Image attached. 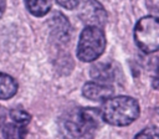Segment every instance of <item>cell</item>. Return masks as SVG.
<instances>
[{
    "label": "cell",
    "mask_w": 159,
    "mask_h": 139,
    "mask_svg": "<svg viewBox=\"0 0 159 139\" xmlns=\"http://www.w3.org/2000/svg\"><path fill=\"white\" fill-rule=\"evenodd\" d=\"M91 77L93 81L103 82V83H111L114 79V68L111 63L99 62L94 63L91 67Z\"/></svg>",
    "instance_id": "52a82bcc"
},
{
    "label": "cell",
    "mask_w": 159,
    "mask_h": 139,
    "mask_svg": "<svg viewBox=\"0 0 159 139\" xmlns=\"http://www.w3.org/2000/svg\"><path fill=\"white\" fill-rule=\"evenodd\" d=\"M27 10L37 17L45 16L51 9V0H25Z\"/></svg>",
    "instance_id": "8fae6325"
},
{
    "label": "cell",
    "mask_w": 159,
    "mask_h": 139,
    "mask_svg": "<svg viewBox=\"0 0 159 139\" xmlns=\"http://www.w3.org/2000/svg\"><path fill=\"white\" fill-rule=\"evenodd\" d=\"M78 16L87 26L103 27L107 21V12L104 7L96 0H80Z\"/></svg>",
    "instance_id": "5b68a950"
},
{
    "label": "cell",
    "mask_w": 159,
    "mask_h": 139,
    "mask_svg": "<svg viewBox=\"0 0 159 139\" xmlns=\"http://www.w3.org/2000/svg\"><path fill=\"white\" fill-rule=\"evenodd\" d=\"M1 134L4 139H25L26 125L17 124L15 122L7 123L1 128Z\"/></svg>",
    "instance_id": "30bf717a"
},
{
    "label": "cell",
    "mask_w": 159,
    "mask_h": 139,
    "mask_svg": "<svg viewBox=\"0 0 159 139\" xmlns=\"http://www.w3.org/2000/svg\"><path fill=\"white\" fill-rule=\"evenodd\" d=\"M140 113V108L138 102L128 96H118L111 97L104 101L101 114L102 119L112 125L124 127L133 123Z\"/></svg>",
    "instance_id": "7a4b0ae2"
},
{
    "label": "cell",
    "mask_w": 159,
    "mask_h": 139,
    "mask_svg": "<svg viewBox=\"0 0 159 139\" xmlns=\"http://www.w3.org/2000/svg\"><path fill=\"white\" fill-rule=\"evenodd\" d=\"M5 7H6V1L5 0H0V17L4 15Z\"/></svg>",
    "instance_id": "2e32d148"
},
{
    "label": "cell",
    "mask_w": 159,
    "mask_h": 139,
    "mask_svg": "<svg viewBox=\"0 0 159 139\" xmlns=\"http://www.w3.org/2000/svg\"><path fill=\"white\" fill-rule=\"evenodd\" d=\"M17 92V82L6 73H0V99H9Z\"/></svg>",
    "instance_id": "9c48e42d"
},
{
    "label": "cell",
    "mask_w": 159,
    "mask_h": 139,
    "mask_svg": "<svg viewBox=\"0 0 159 139\" xmlns=\"http://www.w3.org/2000/svg\"><path fill=\"white\" fill-rule=\"evenodd\" d=\"M10 118L12 119V122L17 123V124H22V125H27L30 123L31 115L21 108H14L10 110Z\"/></svg>",
    "instance_id": "7c38bea8"
},
{
    "label": "cell",
    "mask_w": 159,
    "mask_h": 139,
    "mask_svg": "<svg viewBox=\"0 0 159 139\" xmlns=\"http://www.w3.org/2000/svg\"><path fill=\"white\" fill-rule=\"evenodd\" d=\"M50 24H51V29H52V32L53 35L58 38V40H67L68 38V35H70V24L67 21V19L60 14V12H56L53 14V16L50 19Z\"/></svg>",
    "instance_id": "ba28073f"
},
{
    "label": "cell",
    "mask_w": 159,
    "mask_h": 139,
    "mask_svg": "<svg viewBox=\"0 0 159 139\" xmlns=\"http://www.w3.org/2000/svg\"><path fill=\"white\" fill-rule=\"evenodd\" d=\"M106 48V36L101 27L86 26L77 45V57L83 62L97 60Z\"/></svg>",
    "instance_id": "3957f363"
},
{
    "label": "cell",
    "mask_w": 159,
    "mask_h": 139,
    "mask_svg": "<svg viewBox=\"0 0 159 139\" xmlns=\"http://www.w3.org/2000/svg\"><path fill=\"white\" fill-rule=\"evenodd\" d=\"M62 7H65V9H70V10H72V9H76L77 6H78V4H80V0H56Z\"/></svg>",
    "instance_id": "9a60e30c"
},
{
    "label": "cell",
    "mask_w": 159,
    "mask_h": 139,
    "mask_svg": "<svg viewBox=\"0 0 159 139\" xmlns=\"http://www.w3.org/2000/svg\"><path fill=\"white\" fill-rule=\"evenodd\" d=\"M101 119V109L75 108L61 118V135L63 139H93Z\"/></svg>",
    "instance_id": "6da1fadb"
},
{
    "label": "cell",
    "mask_w": 159,
    "mask_h": 139,
    "mask_svg": "<svg viewBox=\"0 0 159 139\" xmlns=\"http://www.w3.org/2000/svg\"><path fill=\"white\" fill-rule=\"evenodd\" d=\"M134 40L137 46L145 53L159 50V19L154 16L142 17L134 27Z\"/></svg>",
    "instance_id": "277c9868"
},
{
    "label": "cell",
    "mask_w": 159,
    "mask_h": 139,
    "mask_svg": "<svg viewBox=\"0 0 159 139\" xmlns=\"http://www.w3.org/2000/svg\"><path fill=\"white\" fill-rule=\"evenodd\" d=\"M82 93L86 98L94 101V102H102V101H107L109 99L113 93L114 89L109 83H103V82H97V81H91L87 82L83 88H82Z\"/></svg>",
    "instance_id": "8992f818"
},
{
    "label": "cell",
    "mask_w": 159,
    "mask_h": 139,
    "mask_svg": "<svg viewBox=\"0 0 159 139\" xmlns=\"http://www.w3.org/2000/svg\"><path fill=\"white\" fill-rule=\"evenodd\" d=\"M134 139H159V128L158 127H147L139 132Z\"/></svg>",
    "instance_id": "4fadbf2b"
},
{
    "label": "cell",
    "mask_w": 159,
    "mask_h": 139,
    "mask_svg": "<svg viewBox=\"0 0 159 139\" xmlns=\"http://www.w3.org/2000/svg\"><path fill=\"white\" fill-rule=\"evenodd\" d=\"M155 63L153 67V87L159 89V58H155Z\"/></svg>",
    "instance_id": "5bb4252c"
}]
</instances>
